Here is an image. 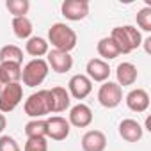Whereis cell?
Returning <instances> with one entry per match:
<instances>
[{
  "label": "cell",
  "instance_id": "f546056e",
  "mask_svg": "<svg viewBox=\"0 0 151 151\" xmlns=\"http://www.w3.org/2000/svg\"><path fill=\"white\" fill-rule=\"evenodd\" d=\"M7 86V82H6V78H4V75H2V71H0V93H2V89Z\"/></svg>",
  "mask_w": 151,
  "mask_h": 151
},
{
  "label": "cell",
  "instance_id": "277c9868",
  "mask_svg": "<svg viewBox=\"0 0 151 151\" xmlns=\"http://www.w3.org/2000/svg\"><path fill=\"white\" fill-rule=\"evenodd\" d=\"M48 71L50 68L45 59H32L22 69V80L27 87H37L48 77Z\"/></svg>",
  "mask_w": 151,
  "mask_h": 151
},
{
  "label": "cell",
  "instance_id": "4316f807",
  "mask_svg": "<svg viewBox=\"0 0 151 151\" xmlns=\"http://www.w3.org/2000/svg\"><path fill=\"white\" fill-rule=\"evenodd\" d=\"M0 151H22V147L13 137L2 135L0 137Z\"/></svg>",
  "mask_w": 151,
  "mask_h": 151
},
{
  "label": "cell",
  "instance_id": "484cf974",
  "mask_svg": "<svg viewBox=\"0 0 151 151\" xmlns=\"http://www.w3.org/2000/svg\"><path fill=\"white\" fill-rule=\"evenodd\" d=\"M23 151H48V142L43 137H36V139H27Z\"/></svg>",
  "mask_w": 151,
  "mask_h": 151
},
{
  "label": "cell",
  "instance_id": "5b68a950",
  "mask_svg": "<svg viewBox=\"0 0 151 151\" xmlns=\"http://www.w3.org/2000/svg\"><path fill=\"white\" fill-rule=\"evenodd\" d=\"M98 101L105 109H116L123 101V87L117 86V82H103L98 89Z\"/></svg>",
  "mask_w": 151,
  "mask_h": 151
},
{
  "label": "cell",
  "instance_id": "d4e9b609",
  "mask_svg": "<svg viewBox=\"0 0 151 151\" xmlns=\"http://www.w3.org/2000/svg\"><path fill=\"white\" fill-rule=\"evenodd\" d=\"M137 25L144 32H151V7H142L137 13Z\"/></svg>",
  "mask_w": 151,
  "mask_h": 151
},
{
  "label": "cell",
  "instance_id": "9c48e42d",
  "mask_svg": "<svg viewBox=\"0 0 151 151\" xmlns=\"http://www.w3.org/2000/svg\"><path fill=\"white\" fill-rule=\"evenodd\" d=\"M93 91V82L86 77V75H73L68 84V93L75 100H84L91 94Z\"/></svg>",
  "mask_w": 151,
  "mask_h": 151
},
{
  "label": "cell",
  "instance_id": "603a6c76",
  "mask_svg": "<svg viewBox=\"0 0 151 151\" xmlns=\"http://www.w3.org/2000/svg\"><path fill=\"white\" fill-rule=\"evenodd\" d=\"M25 135L27 139L43 137L46 139V119H32L25 124Z\"/></svg>",
  "mask_w": 151,
  "mask_h": 151
},
{
  "label": "cell",
  "instance_id": "5bb4252c",
  "mask_svg": "<svg viewBox=\"0 0 151 151\" xmlns=\"http://www.w3.org/2000/svg\"><path fill=\"white\" fill-rule=\"evenodd\" d=\"M142 133H144V128L135 119H123L119 123V135L126 142H139L142 139Z\"/></svg>",
  "mask_w": 151,
  "mask_h": 151
},
{
  "label": "cell",
  "instance_id": "9a60e30c",
  "mask_svg": "<svg viewBox=\"0 0 151 151\" xmlns=\"http://www.w3.org/2000/svg\"><path fill=\"white\" fill-rule=\"evenodd\" d=\"M107 137L100 130H89L82 137V149L84 151H105Z\"/></svg>",
  "mask_w": 151,
  "mask_h": 151
},
{
  "label": "cell",
  "instance_id": "4fadbf2b",
  "mask_svg": "<svg viewBox=\"0 0 151 151\" xmlns=\"http://www.w3.org/2000/svg\"><path fill=\"white\" fill-rule=\"evenodd\" d=\"M126 107L132 110V112H137V114H142L149 109V94L147 91L144 89H133L126 94Z\"/></svg>",
  "mask_w": 151,
  "mask_h": 151
},
{
  "label": "cell",
  "instance_id": "3957f363",
  "mask_svg": "<svg viewBox=\"0 0 151 151\" xmlns=\"http://www.w3.org/2000/svg\"><path fill=\"white\" fill-rule=\"evenodd\" d=\"M119 48L121 53H132L133 50H137L142 45V36L140 32L133 27V25H121V27H114L110 36H109Z\"/></svg>",
  "mask_w": 151,
  "mask_h": 151
},
{
  "label": "cell",
  "instance_id": "ba28073f",
  "mask_svg": "<svg viewBox=\"0 0 151 151\" xmlns=\"http://www.w3.org/2000/svg\"><path fill=\"white\" fill-rule=\"evenodd\" d=\"M69 130H71V124L62 116H52L46 119V137H50L52 140L59 142V140L68 139Z\"/></svg>",
  "mask_w": 151,
  "mask_h": 151
},
{
  "label": "cell",
  "instance_id": "4dcf8cb0",
  "mask_svg": "<svg viewBox=\"0 0 151 151\" xmlns=\"http://www.w3.org/2000/svg\"><path fill=\"white\" fill-rule=\"evenodd\" d=\"M146 130H149V132H151V119H149V117L146 119Z\"/></svg>",
  "mask_w": 151,
  "mask_h": 151
},
{
  "label": "cell",
  "instance_id": "30bf717a",
  "mask_svg": "<svg viewBox=\"0 0 151 151\" xmlns=\"http://www.w3.org/2000/svg\"><path fill=\"white\" fill-rule=\"evenodd\" d=\"M68 123L71 126H75V128H87L93 123V110H91V107H87L86 103H78V105L71 107Z\"/></svg>",
  "mask_w": 151,
  "mask_h": 151
},
{
  "label": "cell",
  "instance_id": "8fae6325",
  "mask_svg": "<svg viewBox=\"0 0 151 151\" xmlns=\"http://www.w3.org/2000/svg\"><path fill=\"white\" fill-rule=\"evenodd\" d=\"M46 64L52 68L55 73H66L73 68V57L68 52H59V50H50L46 53Z\"/></svg>",
  "mask_w": 151,
  "mask_h": 151
},
{
  "label": "cell",
  "instance_id": "2e32d148",
  "mask_svg": "<svg viewBox=\"0 0 151 151\" xmlns=\"http://www.w3.org/2000/svg\"><path fill=\"white\" fill-rule=\"evenodd\" d=\"M116 77H117V86H121V87L133 86L137 82V77H139L137 66L132 62H121L116 69Z\"/></svg>",
  "mask_w": 151,
  "mask_h": 151
},
{
  "label": "cell",
  "instance_id": "7a4b0ae2",
  "mask_svg": "<svg viewBox=\"0 0 151 151\" xmlns=\"http://www.w3.org/2000/svg\"><path fill=\"white\" fill-rule=\"evenodd\" d=\"M78 43L77 32H75L71 27H68L66 23H53L48 30V45L53 46V50L59 52H71Z\"/></svg>",
  "mask_w": 151,
  "mask_h": 151
},
{
  "label": "cell",
  "instance_id": "44dd1931",
  "mask_svg": "<svg viewBox=\"0 0 151 151\" xmlns=\"http://www.w3.org/2000/svg\"><path fill=\"white\" fill-rule=\"evenodd\" d=\"M32 22L27 16H20V18H13V32L18 39H29L32 37Z\"/></svg>",
  "mask_w": 151,
  "mask_h": 151
},
{
  "label": "cell",
  "instance_id": "cb8c5ba5",
  "mask_svg": "<svg viewBox=\"0 0 151 151\" xmlns=\"http://www.w3.org/2000/svg\"><path fill=\"white\" fill-rule=\"evenodd\" d=\"M6 7L7 11L14 16V18H20V16H25L30 9V2L29 0H7L6 2Z\"/></svg>",
  "mask_w": 151,
  "mask_h": 151
},
{
  "label": "cell",
  "instance_id": "ffe728a7",
  "mask_svg": "<svg viewBox=\"0 0 151 151\" xmlns=\"http://www.w3.org/2000/svg\"><path fill=\"white\" fill-rule=\"evenodd\" d=\"M2 62H14L20 64L23 62V50L16 45H6L0 48V64Z\"/></svg>",
  "mask_w": 151,
  "mask_h": 151
},
{
  "label": "cell",
  "instance_id": "e0dca14e",
  "mask_svg": "<svg viewBox=\"0 0 151 151\" xmlns=\"http://www.w3.org/2000/svg\"><path fill=\"white\" fill-rule=\"evenodd\" d=\"M25 52L29 55H32L34 59H41L43 55H46L50 52V45L45 37H39V36H32L27 39L25 43Z\"/></svg>",
  "mask_w": 151,
  "mask_h": 151
},
{
  "label": "cell",
  "instance_id": "f1b7e54d",
  "mask_svg": "<svg viewBox=\"0 0 151 151\" xmlns=\"http://www.w3.org/2000/svg\"><path fill=\"white\" fill-rule=\"evenodd\" d=\"M142 43H144V46H146V52H147V53H151V37L144 39Z\"/></svg>",
  "mask_w": 151,
  "mask_h": 151
},
{
  "label": "cell",
  "instance_id": "6da1fadb",
  "mask_svg": "<svg viewBox=\"0 0 151 151\" xmlns=\"http://www.w3.org/2000/svg\"><path fill=\"white\" fill-rule=\"evenodd\" d=\"M23 110L32 119H41L48 114H53V100L50 89H41L30 94L23 103Z\"/></svg>",
  "mask_w": 151,
  "mask_h": 151
},
{
  "label": "cell",
  "instance_id": "d6986e66",
  "mask_svg": "<svg viewBox=\"0 0 151 151\" xmlns=\"http://www.w3.org/2000/svg\"><path fill=\"white\" fill-rule=\"evenodd\" d=\"M96 50H98L100 57H103L101 60H105V62H107V60H112V59H116V57L121 55L117 45H116L110 37H101V39L98 41V45H96Z\"/></svg>",
  "mask_w": 151,
  "mask_h": 151
},
{
  "label": "cell",
  "instance_id": "7402d4cb",
  "mask_svg": "<svg viewBox=\"0 0 151 151\" xmlns=\"http://www.w3.org/2000/svg\"><path fill=\"white\" fill-rule=\"evenodd\" d=\"M0 71H2L7 86L9 84H20V80H22V66L20 64L2 62V64H0Z\"/></svg>",
  "mask_w": 151,
  "mask_h": 151
},
{
  "label": "cell",
  "instance_id": "7c38bea8",
  "mask_svg": "<svg viewBox=\"0 0 151 151\" xmlns=\"http://www.w3.org/2000/svg\"><path fill=\"white\" fill-rule=\"evenodd\" d=\"M87 75L86 77L91 82H107L109 80V75H110V68L109 62L101 60V59H91L86 66Z\"/></svg>",
  "mask_w": 151,
  "mask_h": 151
},
{
  "label": "cell",
  "instance_id": "8992f818",
  "mask_svg": "<svg viewBox=\"0 0 151 151\" xmlns=\"http://www.w3.org/2000/svg\"><path fill=\"white\" fill-rule=\"evenodd\" d=\"M23 100V86L22 84H9L0 93V112L9 114L13 112L20 101Z\"/></svg>",
  "mask_w": 151,
  "mask_h": 151
},
{
  "label": "cell",
  "instance_id": "52a82bcc",
  "mask_svg": "<svg viewBox=\"0 0 151 151\" xmlns=\"http://www.w3.org/2000/svg\"><path fill=\"white\" fill-rule=\"evenodd\" d=\"M60 13L69 22H80L89 14L87 0H64L60 6Z\"/></svg>",
  "mask_w": 151,
  "mask_h": 151
},
{
  "label": "cell",
  "instance_id": "ac0fdd59",
  "mask_svg": "<svg viewBox=\"0 0 151 151\" xmlns=\"http://www.w3.org/2000/svg\"><path fill=\"white\" fill-rule=\"evenodd\" d=\"M52 100H53V112H66L71 105V96L64 87H52Z\"/></svg>",
  "mask_w": 151,
  "mask_h": 151
},
{
  "label": "cell",
  "instance_id": "83f0119b",
  "mask_svg": "<svg viewBox=\"0 0 151 151\" xmlns=\"http://www.w3.org/2000/svg\"><path fill=\"white\" fill-rule=\"evenodd\" d=\"M6 126H7V119H6V116L2 112H0V133L6 130Z\"/></svg>",
  "mask_w": 151,
  "mask_h": 151
}]
</instances>
